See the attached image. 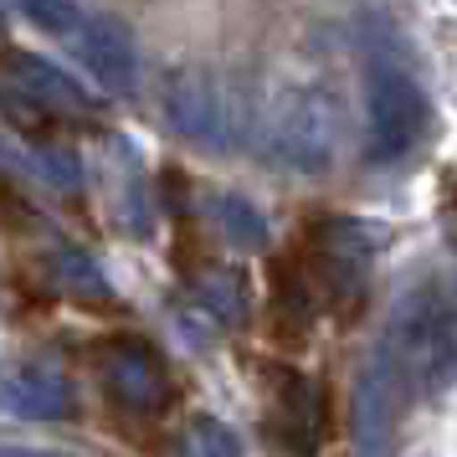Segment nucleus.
<instances>
[{
	"label": "nucleus",
	"mask_w": 457,
	"mask_h": 457,
	"mask_svg": "<svg viewBox=\"0 0 457 457\" xmlns=\"http://www.w3.org/2000/svg\"><path fill=\"white\" fill-rule=\"evenodd\" d=\"M329 395L324 386H313L303 375L283 365L272 370V391H268V436L278 442V453L288 457H313L319 442H324V406Z\"/></svg>",
	"instance_id": "obj_3"
},
{
	"label": "nucleus",
	"mask_w": 457,
	"mask_h": 457,
	"mask_svg": "<svg viewBox=\"0 0 457 457\" xmlns=\"http://www.w3.org/2000/svg\"><path fill=\"white\" fill-rule=\"evenodd\" d=\"M26 21H37L52 37H78L83 31V16H78V0H21Z\"/></svg>",
	"instance_id": "obj_10"
},
{
	"label": "nucleus",
	"mask_w": 457,
	"mask_h": 457,
	"mask_svg": "<svg viewBox=\"0 0 457 457\" xmlns=\"http://www.w3.org/2000/svg\"><path fill=\"white\" fill-rule=\"evenodd\" d=\"M5 227H31V206H26L11 180H0V231Z\"/></svg>",
	"instance_id": "obj_12"
},
{
	"label": "nucleus",
	"mask_w": 457,
	"mask_h": 457,
	"mask_svg": "<svg viewBox=\"0 0 457 457\" xmlns=\"http://www.w3.org/2000/svg\"><path fill=\"white\" fill-rule=\"evenodd\" d=\"M0 391L21 416H62V401H67V391L46 370H26L16 380H5Z\"/></svg>",
	"instance_id": "obj_7"
},
{
	"label": "nucleus",
	"mask_w": 457,
	"mask_h": 457,
	"mask_svg": "<svg viewBox=\"0 0 457 457\" xmlns=\"http://www.w3.org/2000/svg\"><path fill=\"white\" fill-rule=\"evenodd\" d=\"M365 129H370V149L380 160L406 154L416 145V134L427 129L421 87L406 72H395V67H375L370 87H365Z\"/></svg>",
	"instance_id": "obj_2"
},
{
	"label": "nucleus",
	"mask_w": 457,
	"mask_h": 457,
	"mask_svg": "<svg viewBox=\"0 0 457 457\" xmlns=\"http://www.w3.org/2000/svg\"><path fill=\"white\" fill-rule=\"evenodd\" d=\"M195 453L201 457H237L242 447H237V436H231L221 421H201V427H195Z\"/></svg>",
	"instance_id": "obj_11"
},
{
	"label": "nucleus",
	"mask_w": 457,
	"mask_h": 457,
	"mask_svg": "<svg viewBox=\"0 0 457 457\" xmlns=\"http://www.w3.org/2000/svg\"><path fill=\"white\" fill-rule=\"evenodd\" d=\"M211 216H216V227L227 242H242V247H257L262 237H268V221L257 216V206H247L242 195H216L211 201Z\"/></svg>",
	"instance_id": "obj_8"
},
{
	"label": "nucleus",
	"mask_w": 457,
	"mask_h": 457,
	"mask_svg": "<svg viewBox=\"0 0 457 457\" xmlns=\"http://www.w3.org/2000/svg\"><path fill=\"white\" fill-rule=\"evenodd\" d=\"M87 370H93L108 406H119L124 416H139V421H154L180 401V380L170 375L165 354L149 339H134V334L98 339L87 350Z\"/></svg>",
	"instance_id": "obj_1"
},
{
	"label": "nucleus",
	"mask_w": 457,
	"mask_h": 457,
	"mask_svg": "<svg viewBox=\"0 0 457 457\" xmlns=\"http://www.w3.org/2000/svg\"><path fill=\"white\" fill-rule=\"evenodd\" d=\"M278 160H298V165H319L329 160V134H324V113L319 108H283L278 113Z\"/></svg>",
	"instance_id": "obj_6"
},
{
	"label": "nucleus",
	"mask_w": 457,
	"mask_h": 457,
	"mask_svg": "<svg viewBox=\"0 0 457 457\" xmlns=\"http://www.w3.org/2000/svg\"><path fill=\"white\" fill-rule=\"evenodd\" d=\"M165 108H170V124L190 134V139H216L221 134V98H216V87L201 78V72H180V78H170L165 87Z\"/></svg>",
	"instance_id": "obj_5"
},
{
	"label": "nucleus",
	"mask_w": 457,
	"mask_h": 457,
	"mask_svg": "<svg viewBox=\"0 0 457 457\" xmlns=\"http://www.w3.org/2000/svg\"><path fill=\"white\" fill-rule=\"evenodd\" d=\"M78 57H83V67L98 78L104 87H134V78H139V57H134V42H129L124 31L113 21H93L83 26L78 37Z\"/></svg>",
	"instance_id": "obj_4"
},
{
	"label": "nucleus",
	"mask_w": 457,
	"mask_h": 457,
	"mask_svg": "<svg viewBox=\"0 0 457 457\" xmlns=\"http://www.w3.org/2000/svg\"><path fill=\"white\" fill-rule=\"evenodd\" d=\"M201 298H206L211 313L242 319V309H247V283L237 272H211V278H201Z\"/></svg>",
	"instance_id": "obj_9"
},
{
	"label": "nucleus",
	"mask_w": 457,
	"mask_h": 457,
	"mask_svg": "<svg viewBox=\"0 0 457 457\" xmlns=\"http://www.w3.org/2000/svg\"><path fill=\"white\" fill-rule=\"evenodd\" d=\"M0 457H37V453H26V447H0Z\"/></svg>",
	"instance_id": "obj_13"
}]
</instances>
